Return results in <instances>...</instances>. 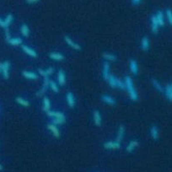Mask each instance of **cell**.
Instances as JSON below:
<instances>
[{"label":"cell","mask_w":172,"mask_h":172,"mask_svg":"<svg viewBox=\"0 0 172 172\" xmlns=\"http://www.w3.org/2000/svg\"><path fill=\"white\" fill-rule=\"evenodd\" d=\"M124 82H125L126 89L128 92L130 99L133 101H137L138 100V93H137V91L135 89V87L133 85L132 78L129 77V76H126L125 78H124Z\"/></svg>","instance_id":"6da1fadb"},{"label":"cell","mask_w":172,"mask_h":172,"mask_svg":"<svg viewBox=\"0 0 172 172\" xmlns=\"http://www.w3.org/2000/svg\"><path fill=\"white\" fill-rule=\"evenodd\" d=\"M103 147L106 149H117L121 148V143L117 141H108L104 143Z\"/></svg>","instance_id":"7a4b0ae2"},{"label":"cell","mask_w":172,"mask_h":172,"mask_svg":"<svg viewBox=\"0 0 172 172\" xmlns=\"http://www.w3.org/2000/svg\"><path fill=\"white\" fill-rule=\"evenodd\" d=\"M101 100L105 104L109 105V106H115L116 103H117L116 100L114 98H112L109 94H102L101 96Z\"/></svg>","instance_id":"3957f363"},{"label":"cell","mask_w":172,"mask_h":172,"mask_svg":"<svg viewBox=\"0 0 172 172\" xmlns=\"http://www.w3.org/2000/svg\"><path fill=\"white\" fill-rule=\"evenodd\" d=\"M9 68H10V63L8 61H5L2 63V73L3 75V78L7 79L9 77Z\"/></svg>","instance_id":"277c9868"},{"label":"cell","mask_w":172,"mask_h":172,"mask_svg":"<svg viewBox=\"0 0 172 172\" xmlns=\"http://www.w3.org/2000/svg\"><path fill=\"white\" fill-rule=\"evenodd\" d=\"M64 41H65V42H66L71 48H73V49H74V50H76V51H80V50H81V47L78 45V43H76L74 41H73V40L71 39L70 37L65 36V37H64Z\"/></svg>","instance_id":"5b68a950"},{"label":"cell","mask_w":172,"mask_h":172,"mask_svg":"<svg viewBox=\"0 0 172 172\" xmlns=\"http://www.w3.org/2000/svg\"><path fill=\"white\" fill-rule=\"evenodd\" d=\"M129 69L131 73H133V75L137 76L138 74V63L136 60L134 59H131L129 62Z\"/></svg>","instance_id":"8992f818"},{"label":"cell","mask_w":172,"mask_h":172,"mask_svg":"<svg viewBox=\"0 0 172 172\" xmlns=\"http://www.w3.org/2000/svg\"><path fill=\"white\" fill-rule=\"evenodd\" d=\"M13 20H14L13 15L11 14H8V15L6 16V18L4 20H3V21H2V23L0 24V26L3 27V29H8V26L10 25V24L12 23Z\"/></svg>","instance_id":"52a82bcc"},{"label":"cell","mask_w":172,"mask_h":172,"mask_svg":"<svg viewBox=\"0 0 172 172\" xmlns=\"http://www.w3.org/2000/svg\"><path fill=\"white\" fill-rule=\"evenodd\" d=\"M21 49L23 50L24 52H25L26 54L29 55V56L31 57L36 58V57H37V53L35 52L34 49H32L31 47H28V46H25V45H22V46H21Z\"/></svg>","instance_id":"ba28073f"},{"label":"cell","mask_w":172,"mask_h":172,"mask_svg":"<svg viewBox=\"0 0 172 172\" xmlns=\"http://www.w3.org/2000/svg\"><path fill=\"white\" fill-rule=\"evenodd\" d=\"M57 83L60 86H63L65 85V82H66V74L64 73V71L63 69H60L57 73Z\"/></svg>","instance_id":"9c48e42d"},{"label":"cell","mask_w":172,"mask_h":172,"mask_svg":"<svg viewBox=\"0 0 172 172\" xmlns=\"http://www.w3.org/2000/svg\"><path fill=\"white\" fill-rule=\"evenodd\" d=\"M159 23L157 21V19L155 15H153L151 17V31L154 34H157L159 31Z\"/></svg>","instance_id":"30bf717a"},{"label":"cell","mask_w":172,"mask_h":172,"mask_svg":"<svg viewBox=\"0 0 172 172\" xmlns=\"http://www.w3.org/2000/svg\"><path fill=\"white\" fill-rule=\"evenodd\" d=\"M66 100H67V103H68L69 107H71V108L74 107V106H75V99H74V95H73V94L72 92L69 91L66 94Z\"/></svg>","instance_id":"8fae6325"},{"label":"cell","mask_w":172,"mask_h":172,"mask_svg":"<svg viewBox=\"0 0 172 172\" xmlns=\"http://www.w3.org/2000/svg\"><path fill=\"white\" fill-rule=\"evenodd\" d=\"M110 75V65L109 63H107L106 61L103 64V67H102V76H103V78L105 80H107V78L109 77Z\"/></svg>","instance_id":"7c38bea8"},{"label":"cell","mask_w":172,"mask_h":172,"mask_svg":"<svg viewBox=\"0 0 172 172\" xmlns=\"http://www.w3.org/2000/svg\"><path fill=\"white\" fill-rule=\"evenodd\" d=\"M150 136L152 138V139L154 140H158L159 137V127L157 126H152L150 128Z\"/></svg>","instance_id":"4fadbf2b"},{"label":"cell","mask_w":172,"mask_h":172,"mask_svg":"<svg viewBox=\"0 0 172 172\" xmlns=\"http://www.w3.org/2000/svg\"><path fill=\"white\" fill-rule=\"evenodd\" d=\"M93 119L94 124L96 126L101 125V114L98 110H94L93 112Z\"/></svg>","instance_id":"5bb4252c"},{"label":"cell","mask_w":172,"mask_h":172,"mask_svg":"<svg viewBox=\"0 0 172 172\" xmlns=\"http://www.w3.org/2000/svg\"><path fill=\"white\" fill-rule=\"evenodd\" d=\"M47 128L50 130V132L52 133L53 135L55 136V138H60V131H59V129L57 127V126L54 125V124H52V123H51V124H48L47 125Z\"/></svg>","instance_id":"9a60e30c"},{"label":"cell","mask_w":172,"mask_h":172,"mask_svg":"<svg viewBox=\"0 0 172 172\" xmlns=\"http://www.w3.org/2000/svg\"><path fill=\"white\" fill-rule=\"evenodd\" d=\"M149 47H150L149 39L147 36H143L142 38V40H141V47H142V50L144 51V52H147V51H149Z\"/></svg>","instance_id":"2e32d148"},{"label":"cell","mask_w":172,"mask_h":172,"mask_svg":"<svg viewBox=\"0 0 172 172\" xmlns=\"http://www.w3.org/2000/svg\"><path fill=\"white\" fill-rule=\"evenodd\" d=\"M125 135V127L122 125H121L118 127L117 133V138H116V141L117 142H122V140L123 139V137Z\"/></svg>","instance_id":"e0dca14e"},{"label":"cell","mask_w":172,"mask_h":172,"mask_svg":"<svg viewBox=\"0 0 172 172\" xmlns=\"http://www.w3.org/2000/svg\"><path fill=\"white\" fill-rule=\"evenodd\" d=\"M38 71H39V73L41 74V76H42L43 78H49V76L54 72V69L52 67H50L47 69H40Z\"/></svg>","instance_id":"ac0fdd59"},{"label":"cell","mask_w":172,"mask_h":172,"mask_svg":"<svg viewBox=\"0 0 172 172\" xmlns=\"http://www.w3.org/2000/svg\"><path fill=\"white\" fill-rule=\"evenodd\" d=\"M102 57L106 61V62H116L117 60V57L115 54L109 53V52H104L102 54Z\"/></svg>","instance_id":"d6986e66"},{"label":"cell","mask_w":172,"mask_h":172,"mask_svg":"<svg viewBox=\"0 0 172 172\" xmlns=\"http://www.w3.org/2000/svg\"><path fill=\"white\" fill-rule=\"evenodd\" d=\"M138 146V141H131V142L128 143V145L126 147V151H127V153H132V152H133V150L136 149Z\"/></svg>","instance_id":"ffe728a7"},{"label":"cell","mask_w":172,"mask_h":172,"mask_svg":"<svg viewBox=\"0 0 172 172\" xmlns=\"http://www.w3.org/2000/svg\"><path fill=\"white\" fill-rule=\"evenodd\" d=\"M152 85H153L154 88L156 89L157 91H159V92H160V93H164V88L157 79H155V78H153V79H152Z\"/></svg>","instance_id":"44dd1931"},{"label":"cell","mask_w":172,"mask_h":172,"mask_svg":"<svg viewBox=\"0 0 172 172\" xmlns=\"http://www.w3.org/2000/svg\"><path fill=\"white\" fill-rule=\"evenodd\" d=\"M47 116L49 117L52 118H63L65 117L64 114L60 112V111H54V110H49L48 112H47Z\"/></svg>","instance_id":"7402d4cb"},{"label":"cell","mask_w":172,"mask_h":172,"mask_svg":"<svg viewBox=\"0 0 172 172\" xmlns=\"http://www.w3.org/2000/svg\"><path fill=\"white\" fill-rule=\"evenodd\" d=\"M164 93L165 94V96L167 97V99L169 101H172V83L170 84V85H168L164 88Z\"/></svg>","instance_id":"603a6c76"},{"label":"cell","mask_w":172,"mask_h":172,"mask_svg":"<svg viewBox=\"0 0 172 172\" xmlns=\"http://www.w3.org/2000/svg\"><path fill=\"white\" fill-rule=\"evenodd\" d=\"M49 57L52 60H56V61H62L64 59V56L59 52H51L49 54Z\"/></svg>","instance_id":"cb8c5ba5"},{"label":"cell","mask_w":172,"mask_h":172,"mask_svg":"<svg viewBox=\"0 0 172 172\" xmlns=\"http://www.w3.org/2000/svg\"><path fill=\"white\" fill-rule=\"evenodd\" d=\"M155 17L157 19V21L159 23V26H163L164 24V13L162 11H158L157 14L155 15Z\"/></svg>","instance_id":"d4e9b609"},{"label":"cell","mask_w":172,"mask_h":172,"mask_svg":"<svg viewBox=\"0 0 172 172\" xmlns=\"http://www.w3.org/2000/svg\"><path fill=\"white\" fill-rule=\"evenodd\" d=\"M43 110L45 112H48L49 110H51V101L47 97H44L43 98Z\"/></svg>","instance_id":"484cf974"},{"label":"cell","mask_w":172,"mask_h":172,"mask_svg":"<svg viewBox=\"0 0 172 172\" xmlns=\"http://www.w3.org/2000/svg\"><path fill=\"white\" fill-rule=\"evenodd\" d=\"M22 75L24 78H28V79H36L38 77L36 73H32V72H29V71H23Z\"/></svg>","instance_id":"4316f807"},{"label":"cell","mask_w":172,"mask_h":172,"mask_svg":"<svg viewBox=\"0 0 172 172\" xmlns=\"http://www.w3.org/2000/svg\"><path fill=\"white\" fill-rule=\"evenodd\" d=\"M8 44L12 45V46H18V45H20L22 44V39L20 38V37H15V38H10V39L7 41Z\"/></svg>","instance_id":"83f0119b"},{"label":"cell","mask_w":172,"mask_h":172,"mask_svg":"<svg viewBox=\"0 0 172 172\" xmlns=\"http://www.w3.org/2000/svg\"><path fill=\"white\" fill-rule=\"evenodd\" d=\"M20 31H21V34L23 35L24 36L28 37L29 35H30V29H29V26H28L26 24H22V25H21V27H20Z\"/></svg>","instance_id":"f1b7e54d"},{"label":"cell","mask_w":172,"mask_h":172,"mask_svg":"<svg viewBox=\"0 0 172 172\" xmlns=\"http://www.w3.org/2000/svg\"><path fill=\"white\" fill-rule=\"evenodd\" d=\"M117 78H116L114 75H111V74H110L107 78L108 84L111 88H117Z\"/></svg>","instance_id":"f546056e"},{"label":"cell","mask_w":172,"mask_h":172,"mask_svg":"<svg viewBox=\"0 0 172 172\" xmlns=\"http://www.w3.org/2000/svg\"><path fill=\"white\" fill-rule=\"evenodd\" d=\"M15 101L19 105H20V106H30L29 101H26V100H24V99H23L22 97H17L15 99Z\"/></svg>","instance_id":"4dcf8cb0"},{"label":"cell","mask_w":172,"mask_h":172,"mask_svg":"<svg viewBox=\"0 0 172 172\" xmlns=\"http://www.w3.org/2000/svg\"><path fill=\"white\" fill-rule=\"evenodd\" d=\"M65 121H66V118L63 117V118H52V124H54V125H63V123L65 122Z\"/></svg>","instance_id":"1f68e13d"},{"label":"cell","mask_w":172,"mask_h":172,"mask_svg":"<svg viewBox=\"0 0 172 172\" xmlns=\"http://www.w3.org/2000/svg\"><path fill=\"white\" fill-rule=\"evenodd\" d=\"M49 88L55 92V93H57L58 91H59V89H58V86L57 85V83L54 82V81H52V80H50V83H49Z\"/></svg>","instance_id":"d6a6232c"},{"label":"cell","mask_w":172,"mask_h":172,"mask_svg":"<svg viewBox=\"0 0 172 172\" xmlns=\"http://www.w3.org/2000/svg\"><path fill=\"white\" fill-rule=\"evenodd\" d=\"M165 15H166V17L168 19V21L171 25H172V10L171 8H167L165 10Z\"/></svg>","instance_id":"836d02e7"},{"label":"cell","mask_w":172,"mask_h":172,"mask_svg":"<svg viewBox=\"0 0 172 172\" xmlns=\"http://www.w3.org/2000/svg\"><path fill=\"white\" fill-rule=\"evenodd\" d=\"M117 88L120 89H126V86H125V82L124 80H120L118 79L117 80Z\"/></svg>","instance_id":"e575fe53"},{"label":"cell","mask_w":172,"mask_h":172,"mask_svg":"<svg viewBox=\"0 0 172 172\" xmlns=\"http://www.w3.org/2000/svg\"><path fill=\"white\" fill-rule=\"evenodd\" d=\"M141 1H142V0H131L132 4L134 5V6H138V5H139V4H140Z\"/></svg>","instance_id":"d590c367"},{"label":"cell","mask_w":172,"mask_h":172,"mask_svg":"<svg viewBox=\"0 0 172 172\" xmlns=\"http://www.w3.org/2000/svg\"><path fill=\"white\" fill-rule=\"evenodd\" d=\"M5 37H6V41H8V40L11 38L10 33L8 31V29H5Z\"/></svg>","instance_id":"8d00e7d4"},{"label":"cell","mask_w":172,"mask_h":172,"mask_svg":"<svg viewBox=\"0 0 172 172\" xmlns=\"http://www.w3.org/2000/svg\"><path fill=\"white\" fill-rule=\"evenodd\" d=\"M39 0H26V3H29V4H32V3H37Z\"/></svg>","instance_id":"74e56055"},{"label":"cell","mask_w":172,"mask_h":172,"mask_svg":"<svg viewBox=\"0 0 172 172\" xmlns=\"http://www.w3.org/2000/svg\"><path fill=\"white\" fill-rule=\"evenodd\" d=\"M2 71V63H0V72Z\"/></svg>","instance_id":"f35d334b"},{"label":"cell","mask_w":172,"mask_h":172,"mask_svg":"<svg viewBox=\"0 0 172 172\" xmlns=\"http://www.w3.org/2000/svg\"><path fill=\"white\" fill-rule=\"evenodd\" d=\"M2 169H3V166H2V165L0 164V170H2Z\"/></svg>","instance_id":"ab89813d"},{"label":"cell","mask_w":172,"mask_h":172,"mask_svg":"<svg viewBox=\"0 0 172 172\" xmlns=\"http://www.w3.org/2000/svg\"><path fill=\"white\" fill-rule=\"evenodd\" d=\"M2 21H3V20H2V19H0V24H1V23H2Z\"/></svg>","instance_id":"60d3db41"}]
</instances>
